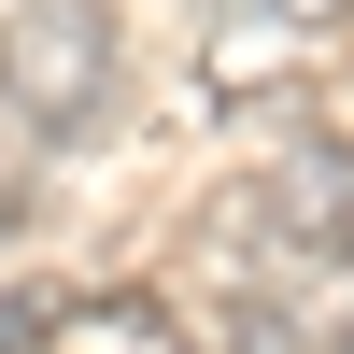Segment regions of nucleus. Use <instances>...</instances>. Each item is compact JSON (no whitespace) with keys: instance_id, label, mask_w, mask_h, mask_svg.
Segmentation results:
<instances>
[{"instance_id":"nucleus-1","label":"nucleus","mask_w":354,"mask_h":354,"mask_svg":"<svg viewBox=\"0 0 354 354\" xmlns=\"http://www.w3.org/2000/svg\"><path fill=\"white\" fill-rule=\"evenodd\" d=\"M128 100V43H113V0H0V128L43 156V142H100Z\"/></svg>"},{"instance_id":"nucleus-2","label":"nucleus","mask_w":354,"mask_h":354,"mask_svg":"<svg viewBox=\"0 0 354 354\" xmlns=\"http://www.w3.org/2000/svg\"><path fill=\"white\" fill-rule=\"evenodd\" d=\"M213 241L255 270H354V142H298L213 198Z\"/></svg>"},{"instance_id":"nucleus-3","label":"nucleus","mask_w":354,"mask_h":354,"mask_svg":"<svg viewBox=\"0 0 354 354\" xmlns=\"http://www.w3.org/2000/svg\"><path fill=\"white\" fill-rule=\"evenodd\" d=\"M227 354H340V340H312L298 298H255V283H241V298H227Z\"/></svg>"},{"instance_id":"nucleus-4","label":"nucleus","mask_w":354,"mask_h":354,"mask_svg":"<svg viewBox=\"0 0 354 354\" xmlns=\"http://www.w3.org/2000/svg\"><path fill=\"white\" fill-rule=\"evenodd\" d=\"M71 326V283H0V354H43Z\"/></svg>"},{"instance_id":"nucleus-5","label":"nucleus","mask_w":354,"mask_h":354,"mask_svg":"<svg viewBox=\"0 0 354 354\" xmlns=\"http://www.w3.org/2000/svg\"><path fill=\"white\" fill-rule=\"evenodd\" d=\"M28 170H43V156H28V142H15V128H0V227H15V213H28Z\"/></svg>"},{"instance_id":"nucleus-6","label":"nucleus","mask_w":354,"mask_h":354,"mask_svg":"<svg viewBox=\"0 0 354 354\" xmlns=\"http://www.w3.org/2000/svg\"><path fill=\"white\" fill-rule=\"evenodd\" d=\"M255 15H283V28H340L354 0H255Z\"/></svg>"}]
</instances>
